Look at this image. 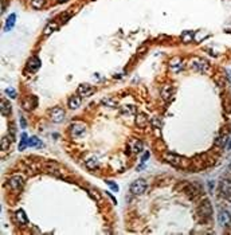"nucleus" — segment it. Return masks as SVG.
I'll return each mask as SVG.
<instances>
[{"label":"nucleus","mask_w":231,"mask_h":235,"mask_svg":"<svg viewBox=\"0 0 231 235\" xmlns=\"http://www.w3.org/2000/svg\"><path fill=\"white\" fill-rule=\"evenodd\" d=\"M15 219H16V222H18V225H20V226H24V225H27V223H28L27 215H26V212H24L23 210H18V211H16Z\"/></svg>","instance_id":"nucleus-15"},{"label":"nucleus","mask_w":231,"mask_h":235,"mask_svg":"<svg viewBox=\"0 0 231 235\" xmlns=\"http://www.w3.org/2000/svg\"><path fill=\"white\" fill-rule=\"evenodd\" d=\"M172 94H173V87H172L171 85H165V86L161 89V97H163L164 99H169L172 97Z\"/></svg>","instance_id":"nucleus-17"},{"label":"nucleus","mask_w":231,"mask_h":235,"mask_svg":"<svg viewBox=\"0 0 231 235\" xmlns=\"http://www.w3.org/2000/svg\"><path fill=\"white\" fill-rule=\"evenodd\" d=\"M219 222L223 227H230L231 226V214L226 210H221L219 212Z\"/></svg>","instance_id":"nucleus-9"},{"label":"nucleus","mask_w":231,"mask_h":235,"mask_svg":"<svg viewBox=\"0 0 231 235\" xmlns=\"http://www.w3.org/2000/svg\"><path fill=\"white\" fill-rule=\"evenodd\" d=\"M59 3H65V1H67V0H58Z\"/></svg>","instance_id":"nucleus-37"},{"label":"nucleus","mask_w":231,"mask_h":235,"mask_svg":"<svg viewBox=\"0 0 231 235\" xmlns=\"http://www.w3.org/2000/svg\"><path fill=\"white\" fill-rule=\"evenodd\" d=\"M169 67H171V70L172 71H180L182 70V67H183V65H182V59H180L179 57H175L173 59L169 62Z\"/></svg>","instance_id":"nucleus-16"},{"label":"nucleus","mask_w":231,"mask_h":235,"mask_svg":"<svg viewBox=\"0 0 231 235\" xmlns=\"http://www.w3.org/2000/svg\"><path fill=\"white\" fill-rule=\"evenodd\" d=\"M182 40L183 43H190L194 40V32L192 31H184L182 35Z\"/></svg>","instance_id":"nucleus-21"},{"label":"nucleus","mask_w":231,"mask_h":235,"mask_svg":"<svg viewBox=\"0 0 231 235\" xmlns=\"http://www.w3.org/2000/svg\"><path fill=\"white\" fill-rule=\"evenodd\" d=\"M77 93L79 97H89L94 93V87H91L90 85H87V84H82L78 86Z\"/></svg>","instance_id":"nucleus-10"},{"label":"nucleus","mask_w":231,"mask_h":235,"mask_svg":"<svg viewBox=\"0 0 231 235\" xmlns=\"http://www.w3.org/2000/svg\"><path fill=\"white\" fill-rule=\"evenodd\" d=\"M38 105V98L35 95H28L22 101V106H23L24 110H32L35 109Z\"/></svg>","instance_id":"nucleus-5"},{"label":"nucleus","mask_w":231,"mask_h":235,"mask_svg":"<svg viewBox=\"0 0 231 235\" xmlns=\"http://www.w3.org/2000/svg\"><path fill=\"white\" fill-rule=\"evenodd\" d=\"M106 184H108V186H109L110 188H112V189L114 191V192H117V191H118V186H117L116 183H113V181H106Z\"/></svg>","instance_id":"nucleus-32"},{"label":"nucleus","mask_w":231,"mask_h":235,"mask_svg":"<svg viewBox=\"0 0 231 235\" xmlns=\"http://www.w3.org/2000/svg\"><path fill=\"white\" fill-rule=\"evenodd\" d=\"M147 189H148V184L143 179H137L130 184V192L135 195H143V193H145Z\"/></svg>","instance_id":"nucleus-2"},{"label":"nucleus","mask_w":231,"mask_h":235,"mask_svg":"<svg viewBox=\"0 0 231 235\" xmlns=\"http://www.w3.org/2000/svg\"><path fill=\"white\" fill-rule=\"evenodd\" d=\"M226 73H227V77H229V81L231 82V70H226Z\"/></svg>","instance_id":"nucleus-35"},{"label":"nucleus","mask_w":231,"mask_h":235,"mask_svg":"<svg viewBox=\"0 0 231 235\" xmlns=\"http://www.w3.org/2000/svg\"><path fill=\"white\" fill-rule=\"evenodd\" d=\"M191 66H192L195 70H199L200 73H202V71L207 70L208 63L206 62L204 59H202V58H194V59L191 60Z\"/></svg>","instance_id":"nucleus-8"},{"label":"nucleus","mask_w":231,"mask_h":235,"mask_svg":"<svg viewBox=\"0 0 231 235\" xmlns=\"http://www.w3.org/2000/svg\"><path fill=\"white\" fill-rule=\"evenodd\" d=\"M50 117L54 122H61L65 118V110L61 109V107H54V109L50 110Z\"/></svg>","instance_id":"nucleus-6"},{"label":"nucleus","mask_w":231,"mask_h":235,"mask_svg":"<svg viewBox=\"0 0 231 235\" xmlns=\"http://www.w3.org/2000/svg\"><path fill=\"white\" fill-rule=\"evenodd\" d=\"M27 67H28V70L32 71V73L38 71L39 69H40V59H39L38 57H31L28 59V62H27Z\"/></svg>","instance_id":"nucleus-12"},{"label":"nucleus","mask_w":231,"mask_h":235,"mask_svg":"<svg viewBox=\"0 0 231 235\" xmlns=\"http://www.w3.org/2000/svg\"><path fill=\"white\" fill-rule=\"evenodd\" d=\"M85 131H86V125L82 122H74L70 128V132L74 137H78V136H81V134H83Z\"/></svg>","instance_id":"nucleus-11"},{"label":"nucleus","mask_w":231,"mask_h":235,"mask_svg":"<svg viewBox=\"0 0 231 235\" xmlns=\"http://www.w3.org/2000/svg\"><path fill=\"white\" fill-rule=\"evenodd\" d=\"M199 214L200 216H204V218H211V214H212V208H211V203L208 200L203 201L199 207Z\"/></svg>","instance_id":"nucleus-7"},{"label":"nucleus","mask_w":231,"mask_h":235,"mask_svg":"<svg viewBox=\"0 0 231 235\" xmlns=\"http://www.w3.org/2000/svg\"><path fill=\"white\" fill-rule=\"evenodd\" d=\"M23 186H24V180H23V178H22V176H19V175H13L12 178L8 180V187L12 188L13 191L22 189Z\"/></svg>","instance_id":"nucleus-3"},{"label":"nucleus","mask_w":231,"mask_h":235,"mask_svg":"<svg viewBox=\"0 0 231 235\" xmlns=\"http://www.w3.org/2000/svg\"><path fill=\"white\" fill-rule=\"evenodd\" d=\"M135 122H136V125L138 126V128H145L147 126V124H148V116L145 114V113H137V116H136V118H135Z\"/></svg>","instance_id":"nucleus-13"},{"label":"nucleus","mask_w":231,"mask_h":235,"mask_svg":"<svg viewBox=\"0 0 231 235\" xmlns=\"http://www.w3.org/2000/svg\"><path fill=\"white\" fill-rule=\"evenodd\" d=\"M135 112H136V107L133 106H125L122 109V113H135Z\"/></svg>","instance_id":"nucleus-31"},{"label":"nucleus","mask_w":231,"mask_h":235,"mask_svg":"<svg viewBox=\"0 0 231 235\" xmlns=\"http://www.w3.org/2000/svg\"><path fill=\"white\" fill-rule=\"evenodd\" d=\"M44 3H46V0H31V5H32V8H35V10H40V8H43Z\"/></svg>","instance_id":"nucleus-24"},{"label":"nucleus","mask_w":231,"mask_h":235,"mask_svg":"<svg viewBox=\"0 0 231 235\" xmlns=\"http://www.w3.org/2000/svg\"><path fill=\"white\" fill-rule=\"evenodd\" d=\"M57 28H58V24H57V23H50L49 26H47L46 28H44L43 34H44V35H46V37H47V35H50V34H51L52 31H54V30H57Z\"/></svg>","instance_id":"nucleus-22"},{"label":"nucleus","mask_w":231,"mask_h":235,"mask_svg":"<svg viewBox=\"0 0 231 235\" xmlns=\"http://www.w3.org/2000/svg\"><path fill=\"white\" fill-rule=\"evenodd\" d=\"M10 139H8L7 136L3 137L1 141H0V146H1V151H7L8 148H10Z\"/></svg>","instance_id":"nucleus-25"},{"label":"nucleus","mask_w":231,"mask_h":235,"mask_svg":"<svg viewBox=\"0 0 231 235\" xmlns=\"http://www.w3.org/2000/svg\"><path fill=\"white\" fill-rule=\"evenodd\" d=\"M86 167H87L89 169H97V168H98V161H97L96 159H89L87 161H86Z\"/></svg>","instance_id":"nucleus-23"},{"label":"nucleus","mask_w":231,"mask_h":235,"mask_svg":"<svg viewBox=\"0 0 231 235\" xmlns=\"http://www.w3.org/2000/svg\"><path fill=\"white\" fill-rule=\"evenodd\" d=\"M164 157H165L167 161L171 163V164H172V165H175V167L184 168V167H187V165H188L187 159H184V157H182V156H177V154L165 153V154H164Z\"/></svg>","instance_id":"nucleus-1"},{"label":"nucleus","mask_w":231,"mask_h":235,"mask_svg":"<svg viewBox=\"0 0 231 235\" xmlns=\"http://www.w3.org/2000/svg\"><path fill=\"white\" fill-rule=\"evenodd\" d=\"M15 20H16V15L15 13H11V15L7 18V20H5L4 31H10V30H12V27L15 26Z\"/></svg>","instance_id":"nucleus-18"},{"label":"nucleus","mask_w":231,"mask_h":235,"mask_svg":"<svg viewBox=\"0 0 231 235\" xmlns=\"http://www.w3.org/2000/svg\"><path fill=\"white\" fill-rule=\"evenodd\" d=\"M102 105H105V106H108V107H113L117 105V102L113 98H109V97H108V98L102 99Z\"/></svg>","instance_id":"nucleus-26"},{"label":"nucleus","mask_w":231,"mask_h":235,"mask_svg":"<svg viewBox=\"0 0 231 235\" xmlns=\"http://www.w3.org/2000/svg\"><path fill=\"white\" fill-rule=\"evenodd\" d=\"M28 146H42V142L37 137H31L28 139Z\"/></svg>","instance_id":"nucleus-28"},{"label":"nucleus","mask_w":231,"mask_h":235,"mask_svg":"<svg viewBox=\"0 0 231 235\" xmlns=\"http://www.w3.org/2000/svg\"><path fill=\"white\" fill-rule=\"evenodd\" d=\"M0 109H1V116H8L11 113V105L8 101H5V99L1 98V101H0Z\"/></svg>","instance_id":"nucleus-19"},{"label":"nucleus","mask_w":231,"mask_h":235,"mask_svg":"<svg viewBox=\"0 0 231 235\" xmlns=\"http://www.w3.org/2000/svg\"><path fill=\"white\" fill-rule=\"evenodd\" d=\"M89 193H90V196H91V198H94L97 201H99V200H101V196H99V193L97 192L96 189H90V191H89Z\"/></svg>","instance_id":"nucleus-30"},{"label":"nucleus","mask_w":231,"mask_h":235,"mask_svg":"<svg viewBox=\"0 0 231 235\" xmlns=\"http://www.w3.org/2000/svg\"><path fill=\"white\" fill-rule=\"evenodd\" d=\"M5 94H7L10 98H16V90H13L12 87H7V89H5Z\"/></svg>","instance_id":"nucleus-29"},{"label":"nucleus","mask_w":231,"mask_h":235,"mask_svg":"<svg viewBox=\"0 0 231 235\" xmlns=\"http://www.w3.org/2000/svg\"><path fill=\"white\" fill-rule=\"evenodd\" d=\"M26 146H28V137H27L26 133L22 134V141H20V145H19V149H24Z\"/></svg>","instance_id":"nucleus-27"},{"label":"nucleus","mask_w":231,"mask_h":235,"mask_svg":"<svg viewBox=\"0 0 231 235\" xmlns=\"http://www.w3.org/2000/svg\"><path fill=\"white\" fill-rule=\"evenodd\" d=\"M129 146H130V151L133 153H140L143 151V142H141L138 139H132L129 141Z\"/></svg>","instance_id":"nucleus-14"},{"label":"nucleus","mask_w":231,"mask_h":235,"mask_svg":"<svg viewBox=\"0 0 231 235\" xmlns=\"http://www.w3.org/2000/svg\"><path fill=\"white\" fill-rule=\"evenodd\" d=\"M20 124H22V128H23V129L26 128V121H24V118H23V117L20 118Z\"/></svg>","instance_id":"nucleus-34"},{"label":"nucleus","mask_w":231,"mask_h":235,"mask_svg":"<svg viewBox=\"0 0 231 235\" xmlns=\"http://www.w3.org/2000/svg\"><path fill=\"white\" fill-rule=\"evenodd\" d=\"M227 149H231V139L229 140V144H227Z\"/></svg>","instance_id":"nucleus-36"},{"label":"nucleus","mask_w":231,"mask_h":235,"mask_svg":"<svg viewBox=\"0 0 231 235\" xmlns=\"http://www.w3.org/2000/svg\"><path fill=\"white\" fill-rule=\"evenodd\" d=\"M81 98H82V97H79V95L70 97V99H69V106H70V109H78V107H79Z\"/></svg>","instance_id":"nucleus-20"},{"label":"nucleus","mask_w":231,"mask_h":235,"mask_svg":"<svg viewBox=\"0 0 231 235\" xmlns=\"http://www.w3.org/2000/svg\"><path fill=\"white\" fill-rule=\"evenodd\" d=\"M219 192L224 198H230L231 196V180H229V179H222L221 183H219Z\"/></svg>","instance_id":"nucleus-4"},{"label":"nucleus","mask_w":231,"mask_h":235,"mask_svg":"<svg viewBox=\"0 0 231 235\" xmlns=\"http://www.w3.org/2000/svg\"><path fill=\"white\" fill-rule=\"evenodd\" d=\"M152 124H153V126H157V129H160L161 126V122L158 120H156V118H153V121H152Z\"/></svg>","instance_id":"nucleus-33"}]
</instances>
